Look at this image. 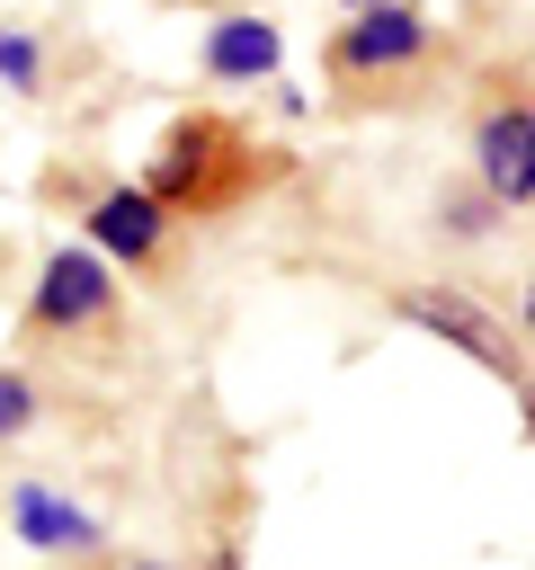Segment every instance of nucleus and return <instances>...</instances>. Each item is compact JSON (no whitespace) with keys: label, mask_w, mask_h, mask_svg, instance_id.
I'll return each mask as SVG.
<instances>
[{"label":"nucleus","mask_w":535,"mask_h":570,"mask_svg":"<svg viewBox=\"0 0 535 570\" xmlns=\"http://www.w3.org/2000/svg\"><path fill=\"white\" fill-rule=\"evenodd\" d=\"M526 330H535V276H526Z\"/></svg>","instance_id":"9d476101"},{"label":"nucleus","mask_w":535,"mask_h":570,"mask_svg":"<svg viewBox=\"0 0 535 570\" xmlns=\"http://www.w3.org/2000/svg\"><path fill=\"white\" fill-rule=\"evenodd\" d=\"M526 419H535V392H526Z\"/></svg>","instance_id":"f8f14e48"},{"label":"nucleus","mask_w":535,"mask_h":570,"mask_svg":"<svg viewBox=\"0 0 535 570\" xmlns=\"http://www.w3.org/2000/svg\"><path fill=\"white\" fill-rule=\"evenodd\" d=\"M0 80L9 89H36V36H0Z\"/></svg>","instance_id":"6e6552de"},{"label":"nucleus","mask_w":535,"mask_h":570,"mask_svg":"<svg viewBox=\"0 0 535 570\" xmlns=\"http://www.w3.org/2000/svg\"><path fill=\"white\" fill-rule=\"evenodd\" d=\"M107 294H116V276H107V258H98V249H54V258H45V276H36V321H54V330L98 321V312H107Z\"/></svg>","instance_id":"f03ea898"},{"label":"nucleus","mask_w":535,"mask_h":570,"mask_svg":"<svg viewBox=\"0 0 535 570\" xmlns=\"http://www.w3.org/2000/svg\"><path fill=\"white\" fill-rule=\"evenodd\" d=\"M205 62H214L223 80H259V71H276V62H285V45H276V27H268V18H232V27H214V36H205Z\"/></svg>","instance_id":"0eeeda50"},{"label":"nucleus","mask_w":535,"mask_h":570,"mask_svg":"<svg viewBox=\"0 0 535 570\" xmlns=\"http://www.w3.org/2000/svg\"><path fill=\"white\" fill-rule=\"evenodd\" d=\"M9 517H18V534H27L36 552H89V543H98V525H89L80 508H62L54 490H36V481L9 490Z\"/></svg>","instance_id":"423d86ee"},{"label":"nucleus","mask_w":535,"mask_h":570,"mask_svg":"<svg viewBox=\"0 0 535 570\" xmlns=\"http://www.w3.org/2000/svg\"><path fill=\"white\" fill-rule=\"evenodd\" d=\"M473 151H481V187H490L499 205H526V196H535V116H526V107L481 116Z\"/></svg>","instance_id":"7ed1b4c3"},{"label":"nucleus","mask_w":535,"mask_h":570,"mask_svg":"<svg viewBox=\"0 0 535 570\" xmlns=\"http://www.w3.org/2000/svg\"><path fill=\"white\" fill-rule=\"evenodd\" d=\"M401 321H419V330H437V338H455L473 365H490V374H517V347H508V330L473 303V294H455V285H428V294H401Z\"/></svg>","instance_id":"f257e3e1"},{"label":"nucleus","mask_w":535,"mask_h":570,"mask_svg":"<svg viewBox=\"0 0 535 570\" xmlns=\"http://www.w3.org/2000/svg\"><path fill=\"white\" fill-rule=\"evenodd\" d=\"M27 419H36V392H27L18 374H0V436H18Z\"/></svg>","instance_id":"1a4fd4ad"},{"label":"nucleus","mask_w":535,"mask_h":570,"mask_svg":"<svg viewBox=\"0 0 535 570\" xmlns=\"http://www.w3.org/2000/svg\"><path fill=\"white\" fill-rule=\"evenodd\" d=\"M214 570H241V561H214Z\"/></svg>","instance_id":"ddd939ff"},{"label":"nucleus","mask_w":535,"mask_h":570,"mask_svg":"<svg viewBox=\"0 0 535 570\" xmlns=\"http://www.w3.org/2000/svg\"><path fill=\"white\" fill-rule=\"evenodd\" d=\"M348 9H383V0H348Z\"/></svg>","instance_id":"9b49d317"},{"label":"nucleus","mask_w":535,"mask_h":570,"mask_svg":"<svg viewBox=\"0 0 535 570\" xmlns=\"http://www.w3.org/2000/svg\"><path fill=\"white\" fill-rule=\"evenodd\" d=\"M89 232H98L107 258H152L160 249V196L152 187H107L89 205Z\"/></svg>","instance_id":"39448f33"},{"label":"nucleus","mask_w":535,"mask_h":570,"mask_svg":"<svg viewBox=\"0 0 535 570\" xmlns=\"http://www.w3.org/2000/svg\"><path fill=\"white\" fill-rule=\"evenodd\" d=\"M419 45H428V27L383 0V9H357V27L339 36V62H348V71H392V62H410Z\"/></svg>","instance_id":"20e7f679"}]
</instances>
